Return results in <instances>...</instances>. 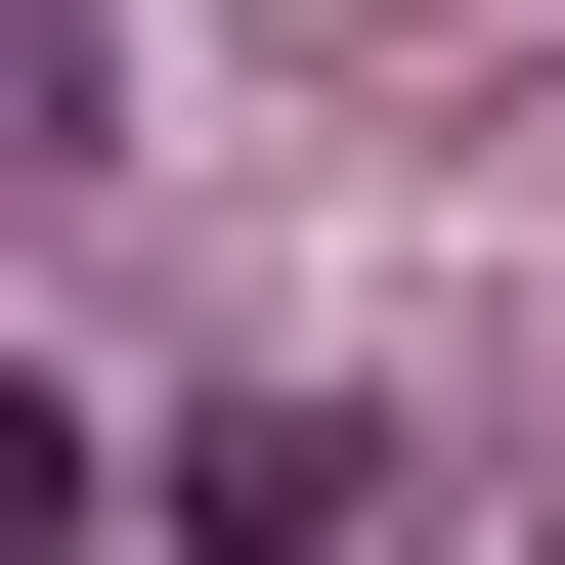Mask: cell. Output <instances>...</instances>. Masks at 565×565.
Listing matches in <instances>:
<instances>
[{"label":"cell","mask_w":565,"mask_h":565,"mask_svg":"<svg viewBox=\"0 0 565 565\" xmlns=\"http://www.w3.org/2000/svg\"><path fill=\"white\" fill-rule=\"evenodd\" d=\"M174 565H392V392H217L174 435Z\"/></svg>","instance_id":"1"}]
</instances>
